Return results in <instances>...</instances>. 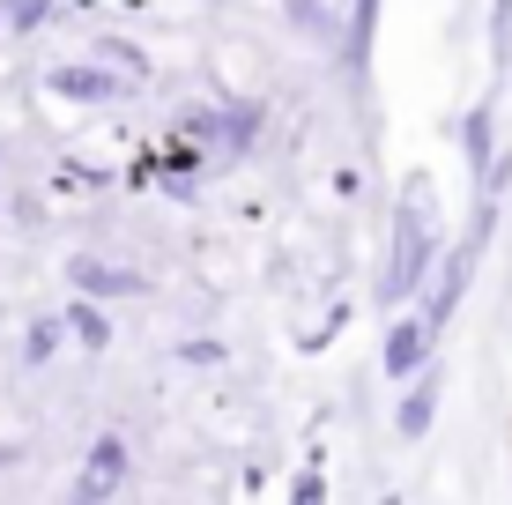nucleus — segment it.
<instances>
[{
  "label": "nucleus",
  "mask_w": 512,
  "mask_h": 505,
  "mask_svg": "<svg viewBox=\"0 0 512 505\" xmlns=\"http://www.w3.org/2000/svg\"><path fill=\"white\" fill-rule=\"evenodd\" d=\"M75 283H82V290H134V275H112V268H97V260H82Z\"/></svg>",
  "instance_id": "nucleus-4"
},
{
  "label": "nucleus",
  "mask_w": 512,
  "mask_h": 505,
  "mask_svg": "<svg viewBox=\"0 0 512 505\" xmlns=\"http://www.w3.org/2000/svg\"><path fill=\"white\" fill-rule=\"evenodd\" d=\"M119 468H127V446H119V439H104V446H97V461H90V476H82V491H112V476H119Z\"/></svg>",
  "instance_id": "nucleus-3"
},
{
  "label": "nucleus",
  "mask_w": 512,
  "mask_h": 505,
  "mask_svg": "<svg viewBox=\"0 0 512 505\" xmlns=\"http://www.w3.org/2000/svg\"><path fill=\"white\" fill-rule=\"evenodd\" d=\"M423 342H431V335H423L416 320H401V327H394V342H386V372L409 379V372H416V357H423Z\"/></svg>",
  "instance_id": "nucleus-2"
},
{
  "label": "nucleus",
  "mask_w": 512,
  "mask_h": 505,
  "mask_svg": "<svg viewBox=\"0 0 512 505\" xmlns=\"http://www.w3.org/2000/svg\"><path fill=\"white\" fill-rule=\"evenodd\" d=\"M52 90H75V97H104V90H112V82H104V75H82V67H75V75H67V67H60V75H52Z\"/></svg>",
  "instance_id": "nucleus-5"
},
{
  "label": "nucleus",
  "mask_w": 512,
  "mask_h": 505,
  "mask_svg": "<svg viewBox=\"0 0 512 505\" xmlns=\"http://www.w3.org/2000/svg\"><path fill=\"white\" fill-rule=\"evenodd\" d=\"M423 253H431V194H423V186H409L401 223H394V275H386V298H409V290H416Z\"/></svg>",
  "instance_id": "nucleus-1"
}]
</instances>
